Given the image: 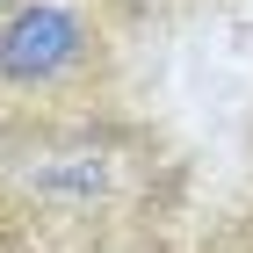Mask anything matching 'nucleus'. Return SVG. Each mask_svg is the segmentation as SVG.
Returning <instances> with one entry per match:
<instances>
[{
    "instance_id": "obj_1",
    "label": "nucleus",
    "mask_w": 253,
    "mask_h": 253,
    "mask_svg": "<svg viewBox=\"0 0 253 253\" xmlns=\"http://www.w3.org/2000/svg\"><path fill=\"white\" fill-rule=\"evenodd\" d=\"M167 159L130 116L0 152V253H152Z\"/></svg>"
},
{
    "instance_id": "obj_2",
    "label": "nucleus",
    "mask_w": 253,
    "mask_h": 253,
    "mask_svg": "<svg viewBox=\"0 0 253 253\" xmlns=\"http://www.w3.org/2000/svg\"><path fill=\"white\" fill-rule=\"evenodd\" d=\"M130 65V0H0V152L123 116Z\"/></svg>"
}]
</instances>
